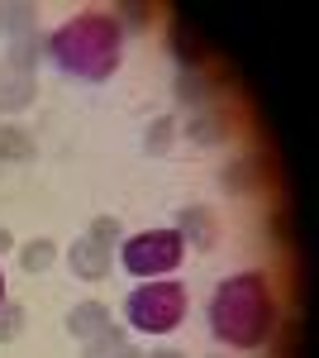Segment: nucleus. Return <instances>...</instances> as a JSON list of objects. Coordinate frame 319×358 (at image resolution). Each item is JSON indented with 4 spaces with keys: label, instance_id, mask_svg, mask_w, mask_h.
I'll list each match as a JSON object with an SVG mask.
<instances>
[{
    "label": "nucleus",
    "instance_id": "1",
    "mask_svg": "<svg viewBox=\"0 0 319 358\" xmlns=\"http://www.w3.org/2000/svg\"><path fill=\"white\" fill-rule=\"evenodd\" d=\"M205 320H210V334L229 349H262L276 334V296H272V277L262 268H243V273L224 277L214 287L210 306H205Z\"/></svg>",
    "mask_w": 319,
    "mask_h": 358
},
{
    "label": "nucleus",
    "instance_id": "2",
    "mask_svg": "<svg viewBox=\"0 0 319 358\" xmlns=\"http://www.w3.org/2000/svg\"><path fill=\"white\" fill-rule=\"evenodd\" d=\"M48 62L62 77H77L86 86H101L124 62V29L110 10H81L67 24L48 34Z\"/></svg>",
    "mask_w": 319,
    "mask_h": 358
},
{
    "label": "nucleus",
    "instance_id": "3",
    "mask_svg": "<svg viewBox=\"0 0 319 358\" xmlns=\"http://www.w3.org/2000/svg\"><path fill=\"white\" fill-rule=\"evenodd\" d=\"M186 282H172V277H153V282H138L129 296H124V330L133 334H172L186 325Z\"/></svg>",
    "mask_w": 319,
    "mask_h": 358
},
{
    "label": "nucleus",
    "instance_id": "4",
    "mask_svg": "<svg viewBox=\"0 0 319 358\" xmlns=\"http://www.w3.org/2000/svg\"><path fill=\"white\" fill-rule=\"evenodd\" d=\"M186 258V244L177 229H138V234H124L119 244V268L138 282H153V277H172Z\"/></svg>",
    "mask_w": 319,
    "mask_h": 358
},
{
    "label": "nucleus",
    "instance_id": "5",
    "mask_svg": "<svg viewBox=\"0 0 319 358\" xmlns=\"http://www.w3.org/2000/svg\"><path fill=\"white\" fill-rule=\"evenodd\" d=\"M172 229H177V234H181V244L195 248V253L219 248V215H214L210 206H181Z\"/></svg>",
    "mask_w": 319,
    "mask_h": 358
},
{
    "label": "nucleus",
    "instance_id": "6",
    "mask_svg": "<svg viewBox=\"0 0 319 358\" xmlns=\"http://www.w3.org/2000/svg\"><path fill=\"white\" fill-rule=\"evenodd\" d=\"M181 134L195 143V148H224L229 138H234V124H229V115L205 106V110H191L186 115V129Z\"/></svg>",
    "mask_w": 319,
    "mask_h": 358
},
{
    "label": "nucleus",
    "instance_id": "7",
    "mask_svg": "<svg viewBox=\"0 0 319 358\" xmlns=\"http://www.w3.org/2000/svg\"><path fill=\"white\" fill-rule=\"evenodd\" d=\"M167 48L177 57V72H200V67H205V43L195 38V29H191L181 15L167 24Z\"/></svg>",
    "mask_w": 319,
    "mask_h": 358
},
{
    "label": "nucleus",
    "instance_id": "8",
    "mask_svg": "<svg viewBox=\"0 0 319 358\" xmlns=\"http://www.w3.org/2000/svg\"><path fill=\"white\" fill-rule=\"evenodd\" d=\"M67 268L77 282H105L110 277V248L91 244V239H77V244L67 248Z\"/></svg>",
    "mask_w": 319,
    "mask_h": 358
},
{
    "label": "nucleus",
    "instance_id": "9",
    "mask_svg": "<svg viewBox=\"0 0 319 358\" xmlns=\"http://www.w3.org/2000/svg\"><path fill=\"white\" fill-rule=\"evenodd\" d=\"M38 62H48V34H29L15 38L10 53H5V77H34Z\"/></svg>",
    "mask_w": 319,
    "mask_h": 358
},
{
    "label": "nucleus",
    "instance_id": "10",
    "mask_svg": "<svg viewBox=\"0 0 319 358\" xmlns=\"http://www.w3.org/2000/svg\"><path fill=\"white\" fill-rule=\"evenodd\" d=\"M110 325H114V315H110L105 301H77L72 310H67V334H72L77 344L96 339V334L110 330Z\"/></svg>",
    "mask_w": 319,
    "mask_h": 358
},
{
    "label": "nucleus",
    "instance_id": "11",
    "mask_svg": "<svg viewBox=\"0 0 319 358\" xmlns=\"http://www.w3.org/2000/svg\"><path fill=\"white\" fill-rule=\"evenodd\" d=\"M81 358H143V349L129 339V330L114 320L110 330H101L96 339H86L81 344Z\"/></svg>",
    "mask_w": 319,
    "mask_h": 358
},
{
    "label": "nucleus",
    "instance_id": "12",
    "mask_svg": "<svg viewBox=\"0 0 319 358\" xmlns=\"http://www.w3.org/2000/svg\"><path fill=\"white\" fill-rule=\"evenodd\" d=\"M210 96H214V86H210V77H205V67H200V72H177V77H172V101L186 106V110H205Z\"/></svg>",
    "mask_w": 319,
    "mask_h": 358
},
{
    "label": "nucleus",
    "instance_id": "13",
    "mask_svg": "<svg viewBox=\"0 0 319 358\" xmlns=\"http://www.w3.org/2000/svg\"><path fill=\"white\" fill-rule=\"evenodd\" d=\"M219 182H224V192L248 196V192H258V187L267 182V167H262V158H239V163H229L224 172H219Z\"/></svg>",
    "mask_w": 319,
    "mask_h": 358
},
{
    "label": "nucleus",
    "instance_id": "14",
    "mask_svg": "<svg viewBox=\"0 0 319 358\" xmlns=\"http://www.w3.org/2000/svg\"><path fill=\"white\" fill-rule=\"evenodd\" d=\"M34 153H38V143L24 124H0V163L20 167V163H34Z\"/></svg>",
    "mask_w": 319,
    "mask_h": 358
},
{
    "label": "nucleus",
    "instance_id": "15",
    "mask_svg": "<svg viewBox=\"0 0 319 358\" xmlns=\"http://www.w3.org/2000/svg\"><path fill=\"white\" fill-rule=\"evenodd\" d=\"M38 101V82L34 77H0V115H20Z\"/></svg>",
    "mask_w": 319,
    "mask_h": 358
},
{
    "label": "nucleus",
    "instance_id": "16",
    "mask_svg": "<svg viewBox=\"0 0 319 358\" xmlns=\"http://www.w3.org/2000/svg\"><path fill=\"white\" fill-rule=\"evenodd\" d=\"M0 34L15 43V38H29V34H38V5H0Z\"/></svg>",
    "mask_w": 319,
    "mask_h": 358
},
{
    "label": "nucleus",
    "instance_id": "17",
    "mask_svg": "<svg viewBox=\"0 0 319 358\" xmlns=\"http://www.w3.org/2000/svg\"><path fill=\"white\" fill-rule=\"evenodd\" d=\"M15 258H20V268H24L29 277L48 273V268L57 263V244L53 239H24V244H15Z\"/></svg>",
    "mask_w": 319,
    "mask_h": 358
},
{
    "label": "nucleus",
    "instance_id": "18",
    "mask_svg": "<svg viewBox=\"0 0 319 358\" xmlns=\"http://www.w3.org/2000/svg\"><path fill=\"white\" fill-rule=\"evenodd\" d=\"M177 134H181L177 115H158V120H148V129H143V148H148L153 158H162V153L177 143Z\"/></svg>",
    "mask_w": 319,
    "mask_h": 358
},
{
    "label": "nucleus",
    "instance_id": "19",
    "mask_svg": "<svg viewBox=\"0 0 319 358\" xmlns=\"http://www.w3.org/2000/svg\"><path fill=\"white\" fill-rule=\"evenodd\" d=\"M86 239L101 244V248H119L124 244V224H119V215H96L91 229H86Z\"/></svg>",
    "mask_w": 319,
    "mask_h": 358
},
{
    "label": "nucleus",
    "instance_id": "20",
    "mask_svg": "<svg viewBox=\"0 0 319 358\" xmlns=\"http://www.w3.org/2000/svg\"><path fill=\"white\" fill-rule=\"evenodd\" d=\"M29 325V310L20 301H5L0 306V344H10V339H20Z\"/></svg>",
    "mask_w": 319,
    "mask_h": 358
},
{
    "label": "nucleus",
    "instance_id": "21",
    "mask_svg": "<svg viewBox=\"0 0 319 358\" xmlns=\"http://www.w3.org/2000/svg\"><path fill=\"white\" fill-rule=\"evenodd\" d=\"M110 15L119 20V29H138V34L153 24V10H148V5H114Z\"/></svg>",
    "mask_w": 319,
    "mask_h": 358
},
{
    "label": "nucleus",
    "instance_id": "22",
    "mask_svg": "<svg viewBox=\"0 0 319 358\" xmlns=\"http://www.w3.org/2000/svg\"><path fill=\"white\" fill-rule=\"evenodd\" d=\"M272 234H276V244H286V215H281V210L272 215Z\"/></svg>",
    "mask_w": 319,
    "mask_h": 358
},
{
    "label": "nucleus",
    "instance_id": "23",
    "mask_svg": "<svg viewBox=\"0 0 319 358\" xmlns=\"http://www.w3.org/2000/svg\"><path fill=\"white\" fill-rule=\"evenodd\" d=\"M15 244H20V239H15L10 229H0V258H5V253H15Z\"/></svg>",
    "mask_w": 319,
    "mask_h": 358
},
{
    "label": "nucleus",
    "instance_id": "24",
    "mask_svg": "<svg viewBox=\"0 0 319 358\" xmlns=\"http://www.w3.org/2000/svg\"><path fill=\"white\" fill-rule=\"evenodd\" d=\"M143 358H186V354H181V349H167V344H162V349H153V354H143Z\"/></svg>",
    "mask_w": 319,
    "mask_h": 358
},
{
    "label": "nucleus",
    "instance_id": "25",
    "mask_svg": "<svg viewBox=\"0 0 319 358\" xmlns=\"http://www.w3.org/2000/svg\"><path fill=\"white\" fill-rule=\"evenodd\" d=\"M5 301H10V296H5V273H0V306H5Z\"/></svg>",
    "mask_w": 319,
    "mask_h": 358
}]
</instances>
